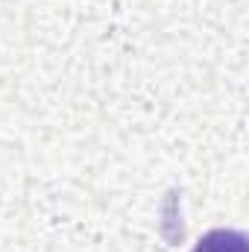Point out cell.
Returning <instances> with one entry per match:
<instances>
[{
    "mask_svg": "<svg viewBox=\"0 0 249 252\" xmlns=\"http://www.w3.org/2000/svg\"><path fill=\"white\" fill-rule=\"evenodd\" d=\"M190 252H247V238L235 229H211L196 241Z\"/></svg>",
    "mask_w": 249,
    "mask_h": 252,
    "instance_id": "6da1fadb",
    "label": "cell"
}]
</instances>
